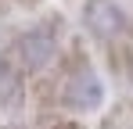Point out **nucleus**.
<instances>
[{
    "label": "nucleus",
    "instance_id": "f257e3e1",
    "mask_svg": "<svg viewBox=\"0 0 133 129\" xmlns=\"http://www.w3.org/2000/svg\"><path fill=\"white\" fill-rule=\"evenodd\" d=\"M90 25L97 32H115L122 25V18H119V11L111 7L108 0H90Z\"/></svg>",
    "mask_w": 133,
    "mask_h": 129
}]
</instances>
